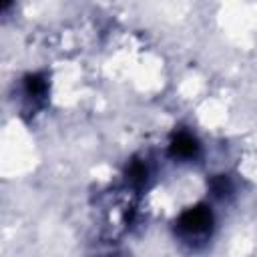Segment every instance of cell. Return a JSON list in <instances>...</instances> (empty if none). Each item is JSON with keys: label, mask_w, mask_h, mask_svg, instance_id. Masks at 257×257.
Masks as SVG:
<instances>
[{"label": "cell", "mask_w": 257, "mask_h": 257, "mask_svg": "<svg viewBox=\"0 0 257 257\" xmlns=\"http://www.w3.org/2000/svg\"><path fill=\"white\" fill-rule=\"evenodd\" d=\"M211 223H213V217H211L209 209L195 207V209H189L187 213L181 215V219H179V233L187 241L203 239V237L209 235Z\"/></svg>", "instance_id": "obj_1"}, {"label": "cell", "mask_w": 257, "mask_h": 257, "mask_svg": "<svg viewBox=\"0 0 257 257\" xmlns=\"http://www.w3.org/2000/svg\"><path fill=\"white\" fill-rule=\"evenodd\" d=\"M197 149H199L197 141L191 135H187V133L177 135V139L171 145V153L175 157H179V159H191V157H195L197 155Z\"/></svg>", "instance_id": "obj_2"}]
</instances>
